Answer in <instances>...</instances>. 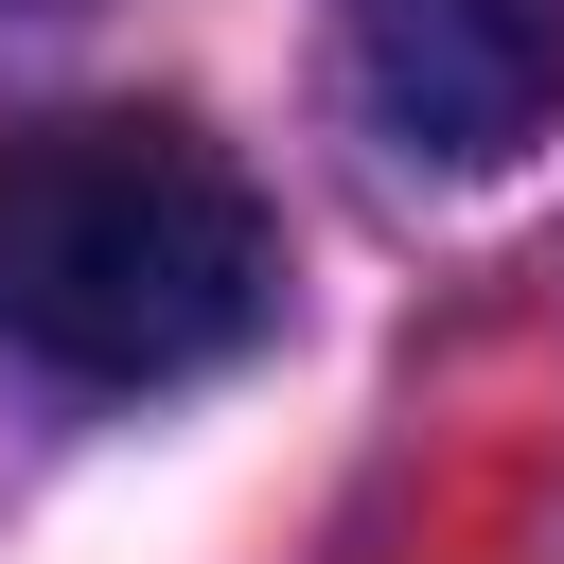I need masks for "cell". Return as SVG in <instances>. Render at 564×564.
Wrapping results in <instances>:
<instances>
[{"mask_svg": "<svg viewBox=\"0 0 564 564\" xmlns=\"http://www.w3.org/2000/svg\"><path fill=\"white\" fill-rule=\"evenodd\" d=\"M282 317V229L229 141L176 106H53L0 123V352L70 388H176L229 370Z\"/></svg>", "mask_w": 564, "mask_h": 564, "instance_id": "obj_1", "label": "cell"}, {"mask_svg": "<svg viewBox=\"0 0 564 564\" xmlns=\"http://www.w3.org/2000/svg\"><path fill=\"white\" fill-rule=\"evenodd\" d=\"M335 70L388 159L494 176L564 123V0H335Z\"/></svg>", "mask_w": 564, "mask_h": 564, "instance_id": "obj_2", "label": "cell"}, {"mask_svg": "<svg viewBox=\"0 0 564 564\" xmlns=\"http://www.w3.org/2000/svg\"><path fill=\"white\" fill-rule=\"evenodd\" d=\"M0 18H35V0H0Z\"/></svg>", "mask_w": 564, "mask_h": 564, "instance_id": "obj_3", "label": "cell"}]
</instances>
